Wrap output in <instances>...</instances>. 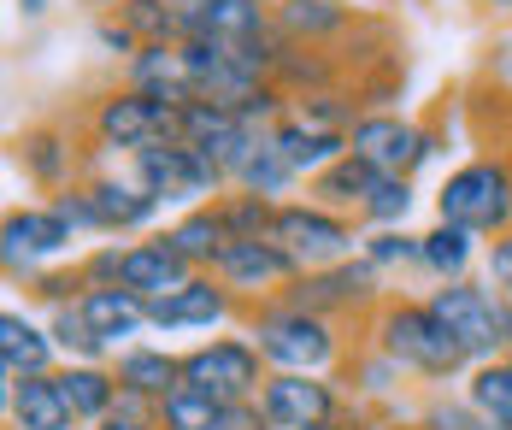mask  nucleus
Wrapping results in <instances>:
<instances>
[{
  "mask_svg": "<svg viewBox=\"0 0 512 430\" xmlns=\"http://www.w3.org/2000/svg\"><path fill=\"white\" fill-rule=\"evenodd\" d=\"M271 30V0H201L195 12H183V42H259Z\"/></svg>",
  "mask_w": 512,
  "mask_h": 430,
  "instance_id": "nucleus-20",
  "label": "nucleus"
},
{
  "mask_svg": "<svg viewBox=\"0 0 512 430\" xmlns=\"http://www.w3.org/2000/svg\"><path fill=\"white\" fill-rule=\"evenodd\" d=\"M348 407H354V395L330 372H271L259 389V413L271 430H307L318 419H342Z\"/></svg>",
  "mask_w": 512,
  "mask_h": 430,
  "instance_id": "nucleus-11",
  "label": "nucleus"
},
{
  "mask_svg": "<svg viewBox=\"0 0 512 430\" xmlns=\"http://www.w3.org/2000/svg\"><path fill=\"white\" fill-rule=\"evenodd\" d=\"M501 71H507V89H512V54H507V65H501Z\"/></svg>",
  "mask_w": 512,
  "mask_h": 430,
  "instance_id": "nucleus-51",
  "label": "nucleus"
},
{
  "mask_svg": "<svg viewBox=\"0 0 512 430\" xmlns=\"http://www.w3.org/2000/svg\"><path fill=\"white\" fill-rule=\"evenodd\" d=\"M265 136L271 130H259L254 118H242V112H230V107H212V101L183 107V142H195L206 160L230 177V189H236V171L254 160V148Z\"/></svg>",
  "mask_w": 512,
  "mask_h": 430,
  "instance_id": "nucleus-15",
  "label": "nucleus"
},
{
  "mask_svg": "<svg viewBox=\"0 0 512 430\" xmlns=\"http://www.w3.org/2000/svg\"><path fill=\"white\" fill-rule=\"evenodd\" d=\"M507 354H512V301H507Z\"/></svg>",
  "mask_w": 512,
  "mask_h": 430,
  "instance_id": "nucleus-50",
  "label": "nucleus"
},
{
  "mask_svg": "<svg viewBox=\"0 0 512 430\" xmlns=\"http://www.w3.org/2000/svg\"><path fill=\"white\" fill-rule=\"evenodd\" d=\"M359 236H365V224L348 213H330V207H318V201H277V224H271V242H283L301 271H318V266H342V260H354L359 254Z\"/></svg>",
  "mask_w": 512,
  "mask_h": 430,
  "instance_id": "nucleus-7",
  "label": "nucleus"
},
{
  "mask_svg": "<svg viewBox=\"0 0 512 430\" xmlns=\"http://www.w3.org/2000/svg\"><path fill=\"white\" fill-rule=\"evenodd\" d=\"M507 360H512V354H507Z\"/></svg>",
  "mask_w": 512,
  "mask_h": 430,
  "instance_id": "nucleus-56",
  "label": "nucleus"
},
{
  "mask_svg": "<svg viewBox=\"0 0 512 430\" xmlns=\"http://www.w3.org/2000/svg\"><path fill=\"white\" fill-rule=\"evenodd\" d=\"M348 154L371 160L377 171L389 177H418L424 165L436 160V130L401 118L395 107H377V112H359L354 130H348Z\"/></svg>",
  "mask_w": 512,
  "mask_h": 430,
  "instance_id": "nucleus-10",
  "label": "nucleus"
},
{
  "mask_svg": "<svg viewBox=\"0 0 512 430\" xmlns=\"http://www.w3.org/2000/svg\"><path fill=\"white\" fill-rule=\"evenodd\" d=\"M59 366H65V354H59L48 324L6 307L0 313V377H42V372H59Z\"/></svg>",
  "mask_w": 512,
  "mask_h": 430,
  "instance_id": "nucleus-23",
  "label": "nucleus"
},
{
  "mask_svg": "<svg viewBox=\"0 0 512 430\" xmlns=\"http://www.w3.org/2000/svg\"><path fill=\"white\" fill-rule=\"evenodd\" d=\"M271 6H277V0H271Z\"/></svg>",
  "mask_w": 512,
  "mask_h": 430,
  "instance_id": "nucleus-54",
  "label": "nucleus"
},
{
  "mask_svg": "<svg viewBox=\"0 0 512 430\" xmlns=\"http://www.w3.org/2000/svg\"><path fill=\"white\" fill-rule=\"evenodd\" d=\"M307 430H371V425H365V413H359V407H348L342 419H318V425H307Z\"/></svg>",
  "mask_w": 512,
  "mask_h": 430,
  "instance_id": "nucleus-45",
  "label": "nucleus"
},
{
  "mask_svg": "<svg viewBox=\"0 0 512 430\" xmlns=\"http://www.w3.org/2000/svg\"><path fill=\"white\" fill-rule=\"evenodd\" d=\"M77 242V230L53 213L48 201L42 207H12L0 218V260H6V277H36L48 260H65Z\"/></svg>",
  "mask_w": 512,
  "mask_h": 430,
  "instance_id": "nucleus-14",
  "label": "nucleus"
},
{
  "mask_svg": "<svg viewBox=\"0 0 512 430\" xmlns=\"http://www.w3.org/2000/svg\"><path fill=\"white\" fill-rule=\"evenodd\" d=\"M271 18H277V36L295 48H336L359 30V12L348 0H277Z\"/></svg>",
  "mask_w": 512,
  "mask_h": 430,
  "instance_id": "nucleus-19",
  "label": "nucleus"
},
{
  "mask_svg": "<svg viewBox=\"0 0 512 430\" xmlns=\"http://www.w3.org/2000/svg\"><path fill=\"white\" fill-rule=\"evenodd\" d=\"M483 283H489L501 301H512V230H501V236L483 242Z\"/></svg>",
  "mask_w": 512,
  "mask_h": 430,
  "instance_id": "nucleus-42",
  "label": "nucleus"
},
{
  "mask_svg": "<svg viewBox=\"0 0 512 430\" xmlns=\"http://www.w3.org/2000/svg\"><path fill=\"white\" fill-rule=\"evenodd\" d=\"M218 207H224V224H230V242H259V236H271V224H277V201H271V195L230 189V195H218Z\"/></svg>",
  "mask_w": 512,
  "mask_h": 430,
  "instance_id": "nucleus-35",
  "label": "nucleus"
},
{
  "mask_svg": "<svg viewBox=\"0 0 512 430\" xmlns=\"http://www.w3.org/2000/svg\"><path fill=\"white\" fill-rule=\"evenodd\" d=\"M83 313L95 324V336L118 354V348L142 342V330H148V295L118 289V283H112V289H89V295H83Z\"/></svg>",
  "mask_w": 512,
  "mask_h": 430,
  "instance_id": "nucleus-26",
  "label": "nucleus"
},
{
  "mask_svg": "<svg viewBox=\"0 0 512 430\" xmlns=\"http://www.w3.org/2000/svg\"><path fill=\"white\" fill-rule=\"evenodd\" d=\"M295 183H301V171L289 165V154H283L271 136H265V142L254 148V160L236 171V189H248V195H271V201H283Z\"/></svg>",
  "mask_w": 512,
  "mask_h": 430,
  "instance_id": "nucleus-33",
  "label": "nucleus"
},
{
  "mask_svg": "<svg viewBox=\"0 0 512 430\" xmlns=\"http://www.w3.org/2000/svg\"><path fill=\"white\" fill-rule=\"evenodd\" d=\"M412 430H483V413H477L465 395H430V401L418 407Z\"/></svg>",
  "mask_w": 512,
  "mask_h": 430,
  "instance_id": "nucleus-40",
  "label": "nucleus"
},
{
  "mask_svg": "<svg viewBox=\"0 0 512 430\" xmlns=\"http://www.w3.org/2000/svg\"><path fill=\"white\" fill-rule=\"evenodd\" d=\"M83 6H89V12H95V18H106V12H118V6H124V0H83Z\"/></svg>",
  "mask_w": 512,
  "mask_h": 430,
  "instance_id": "nucleus-49",
  "label": "nucleus"
},
{
  "mask_svg": "<svg viewBox=\"0 0 512 430\" xmlns=\"http://www.w3.org/2000/svg\"><path fill=\"white\" fill-rule=\"evenodd\" d=\"M465 401L489 419V425L512 430V360H483L465 377Z\"/></svg>",
  "mask_w": 512,
  "mask_h": 430,
  "instance_id": "nucleus-32",
  "label": "nucleus"
},
{
  "mask_svg": "<svg viewBox=\"0 0 512 430\" xmlns=\"http://www.w3.org/2000/svg\"><path fill=\"white\" fill-rule=\"evenodd\" d=\"M195 277V266L177 254V242L165 236V230H148L142 242H124V254H118V289H136V295H171V289H183Z\"/></svg>",
  "mask_w": 512,
  "mask_h": 430,
  "instance_id": "nucleus-18",
  "label": "nucleus"
},
{
  "mask_svg": "<svg viewBox=\"0 0 512 430\" xmlns=\"http://www.w3.org/2000/svg\"><path fill=\"white\" fill-rule=\"evenodd\" d=\"M412 207H418V189H412V177H377V189L365 195V207H359V224L365 230H395V224H407Z\"/></svg>",
  "mask_w": 512,
  "mask_h": 430,
  "instance_id": "nucleus-34",
  "label": "nucleus"
},
{
  "mask_svg": "<svg viewBox=\"0 0 512 430\" xmlns=\"http://www.w3.org/2000/svg\"><path fill=\"white\" fill-rule=\"evenodd\" d=\"M83 189H89V201H95V213H101V236H118V242L154 230V218L165 213V201L148 195L130 171H89Z\"/></svg>",
  "mask_w": 512,
  "mask_h": 430,
  "instance_id": "nucleus-17",
  "label": "nucleus"
},
{
  "mask_svg": "<svg viewBox=\"0 0 512 430\" xmlns=\"http://www.w3.org/2000/svg\"><path fill=\"white\" fill-rule=\"evenodd\" d=\"M112 377H118V389H130V395L165 401V395L183 383V354L154 348V342H130V348L112 354Z\"/></svg>",
  "mask_w": 512,
  "mask_h": 430,
  "instance_id": "nucleus-25",
  "label": "nucleus"
},
{
  "mask_svg": "<svg viewBox=\"0 0 512 430\" xmlns=\"http://www.w3.org/2000/svg\"><path fill=\"white\" fill-rule=\"evenodd\" d=\"M71 124H77V136L95 154H124V160L142 154V148H154V142H183V107L130 89L124 77L112 89H101V95H89Z\"/></svg>",
  "mask_w": 512,
  "mask_h": 430,
  "instance_id": "nucleus-3",
  "label": "nucleus"
},
{
  "mask_svg": "<svg viewBox=\"0 0 512 430\" xmlns=\"http://www.w3.org/2000/svg\"><path fill=\"white\" fill-rule=\"evenodd\" d=\"M418 242H424L418 271H430L436 283H460V277H471V260L483 254V248H477V242H483L477 230H465V224H442V218H436Z\"/></svg>",
  "mask_w": 512,
  "mask_h": 430,
  "instance_id": "nucleus-29",
  "label": "nucleus"
},
{
  "mask_svg": "<svg viewBox=\"0 0 512 430\" xmlns=\"http://www.w3.org/2000/svg\"><path fill=\"white\" fill-rule=\"evenodd\" d=\"M12 165L42 189V195H59L83 177L89 165V148L77 136V124H59V118H42V124H24L12 136Z\"/></svg>",
  "mask_w": 512,
  "mask_h": 430,
  "instance_id": "nucleus-12",
  "label": "nucleus"
},
{
  "mask_svg": "<svg viewBox=\"0 0 512 430\" xmlns=\"http://www.w3.org/2000/svg\"><path fill=\"white\" fill-rule=\"evenodd\" d=\"M124 83L171 107H195V71H189L183 42H148L136 59H124Z\"/></svg>",
  "mask_w": 512,
  "mask_h": 430,
  "instance_id": "nucleus-21",
  "label": "nucleus"
},
{
  "mask_svg": "<svg viewBox=\"0 0 512 430\" xmlns=\"http://www.w3.org/2000/svg\"><path fill=\"white\" fill-rule=\"evenodd\" d=\"M124 171H130L148 195H159L165 207H206V201L230 195V177L206 160L195 142H154V148L130 154Z\"/></svg>",
  "mask_w": 512,
  "mask_h": 430,
  "instance_id": "nucleus-5",
  "label": "nucleus"
},
{
  "mask_svg": "<svg viewBox=\"0 0 512 430\" xmlns=\"http://www.w3.org/2000/svg\"><path fill=\"white\" fill-rule=\"evenodd\" d=\"M18 12L24 18H48V0H18Z\"/></svg>",
  "mask_w": 512,
  "mask_h": 430,
  "instance_id": "nucleus-48",
  "label": "nucleus"
},
{
  "mask_svg": "<svg viewBox=\"0 0 512 430\" xmlns=\"http://www.w3.org/2000/svg\"><path fill=\"white\" fill-rule=\"evenodd\" d=\"M42 324L53 330V342H59V354H65V360L112 366V348L95 336V324H89V313H83V301H71V307H48V319H42Z\"/></svg>",
  "mask_w": 512,
  "mask_h": 430,
  "instance_id": "nucleus-31",
  "label": "nucleus"
},
{
  "mask_svg": "<svg viewBox=\"0 0 512 430\" xmlns=\"http://www.w3.org/2000/svg\"><path fill=\"white\" fill-rule=\"evenodd\" d=\"M507 154H512V142H507Z\"/></svg>",
  "mask_w": 512,
  "mask_h": 430,
  "instance_id": "nucleus-53",
  "label": "nucleus"
},
{
  "mask_svg": "<svg viewBox=\"0 0 512 430\" xmlns=\"http://www.w3.org/2000/svg\"><path fill=\"white\" fill-rule=\"evenodd\" d=\"M95 430H165L159 419H124V413H112L106 425H95Z\"/></svg>",
  "mask_w": 512,
  "mask_h": 430,
  "instance_id": "nucleus-46",
  "label": "nucleus"
},
{
  "mask_svg": "<svg viewBox=\"0 0 512 430\" xmlns=\"http://www.w3.org/2000/svg\"><path fill=\"white\" fill-rule=\"evenodd\" d=\"M271 142L289 154V165H295L301 177H312V171H324L330 160L348 154V136H336V130H312V124H301L295 112H283V118L271 124Z\"/></svg>",
  "mask_w": 512,
  "mask_h": 430,
  "instance_id": "nucleus-30",
  "label": "nucleus"
},
{
  "mask_svg": "<svg viewBox=\"0 0 512 430\" xmlns=\"http://www.w3.org/2000/svg\"><path fill=\"white\" fill-rule=\"evenodd\" d=\"M230 319H242V301H236L212 271H195L183 289H171V295L148 301V330H159V336H177V330H212V324H230Z\"/></svg>",
  "mask_w": 512,
  "mask_h": 430,
  "instance_id": "nucleus-16",
  "label": "nucleus"
},
{
  "mask_svg": "<svg viewBox=\"0 0 512 430\" xmlns=\"http://www.w3.org/2000/svg\"><path fill=\"white\" fill-rule=\"evenodd\" d=\"M0 407H6V430H77L65 395L53 372L42 377H0Z\"/></svg>",
  "mask_w": 512,
  "mask_h": 430,
  "instance_id": "nucleus-22",
  "label": "nucleus"
},
{
  "mask_svg": "<svg viewBox=\"0 0 512 430\" xmlns=\"http://www.w3.org/2000/svg\"><path fill=\"white\" fill-rule=\"evenodd\" d=\"M242 330L254 336V348L265 354L271 372H330L348 360V324L324 319V313H307L295 301H259L242 313Z\"/></svg>",
  "mask_w": 512,
  "mask_h": 430,
  "instance_id": "nucleus-2",
  "label": "nucleus"
},
{
  "mask_svg": "<svg viewBox=\"0 0 512 430\" xmlns=\"http://www.w3.org/2000/svg\"><path fill=\"white\" fill-rule=\"evenodd\" d=\"M165 236L177 242V254H183L195 271H212L218 266V254L230 248V224H224V207H218V201H206V207H183V213L165 224Z\"/></svg>",
  "mask_w": 512,
  "mask_h": 430,
  "instance_id": "nucleus-28",
  "label": "nucleus"
},
{
  "mask_svg": "<svg viewBox=\"0 0 512 430\" xmlns=\"http://www.w3.org/2000/svg\"><path fill=\"white\" fill-rule=\"evenodd\" d=\"M218 419H224V401H212V395L189 389V383H177L159 401V425L165 430H218Z\"/></svg>",
  "mask_w": 512,
  "mask_h": 430,
  "instance_id": "nucleus-36",
  "label": "nucleus"
},
{
  "mask_svg": "<svg viewBox=\"0 0 512 430\" xmlns=\"http://www.w3.org/2000/svg\"><path fill=\"white\" fill-rule=\"evenodd\" d=\"M48 207H53L59 218H65V224H71L77 236H101V213H95V201H89L83 177H77L71 189H59V195H48Z\"/></svg>",
  "mask_w": 512,
  "mask_h": 430,
  "instance_id": "nucleus-41",
  "label": "nucleus"
},
{
  "mask_svg": "<svg viewBox=\"0 0 512 430\" xmlns=\"http://www.w3.org/2000/svg\"><path fill=\"white\" fill-rule=\"evenodd\" d=\"M53 383H59V395H65L71 419H77L83 430L106 425V419L118 413V377H112V366H89V360H65V366L53 372Z\"/></svg>",
  "mask_w": 512,
  "mask_h": 430,
  "instance_id": "nucleus-24",
  "label": "nucleus"
},
{
  "mask_svg": "<svg viewBox=\"0 0 512 430\" xmlns=\"http://www.w3.org/2000/svg\"><path fill=\"white\" fill-rule=\"evenodd\" d=\"M383 295H389V289H383V271L371 266L365 254L342 260V266L301 271V277L283 289V301H295V307H307V313H324V319H336V324H359Z\"/></svg>",
  "mask_w": 512,
  "mask_h": 430,
  "instance_id": "nucleus-9",
  "label": "nucleus"
},
{
  "mask_svg": "<svg viewBox=\"0 0 512 430\" xmlns=\"http://www.w3.org/2000/svg\"><path fill=\"white\" fill-rule=\"evenodd\" d=\"M436 218L477 230L483 242L512 230V154L507 148H489L477 160L454 165L442 177V189H436Z\"/></svg>",
  "mask_w": 512,
  "mask_h": 430,
  "instance_id": "nucleus-4",
  "label": "nucleus"
},
{
  "mask_svg": "<svg viewBox=\"0 0 512 430\" xmlns=\"http://www.w3.org/2000/svg\"><path fill=\"white\" fill-rule=\"evenodd\" d=\"M377 165L359 160V154H342V160H330L324 171H312L307 177V201H318V207H330V213H348L359 218V207H365V195L377 189Z\"/></svg>",
  "mask_w": 512,
  "mask_h": 430,
  "instance_id": "nucleus-27",
  "label": "nucleus"
},
{
  "mask_svg": "<svg viewBox=\"0 0 512 430\" xmlns=\"http://www.w3.org/2000/svg\"><path fill=\"white\" fill-rule=\"evenodd\" d=\"M118 18L136 30V42L148 48V42H183V18H177V6L171 0H124L118 6Z\"/></svg>",
  "mask_w": 512,
  "mask_h": 430,
  "instance_id": "nucleus-37",
  "label": "nucleus"
},
{
  "mask_svg": "<svg viewBox=\"0 0 512 430\" xmlns=\"http://www.w3.org/2000/svg\"><path fill=\"white\" fill-rule=\"evenodd\" d=\"M95 42H101L112 59H136L142 54V42H136V30L118 18V12H106V18H95Z\"/></svg>",
  "mask_w": 512,
  "mask_h": 430,
  "instance_id": "nucleus-43",
  "label": "nucleus"
},
{
  "mask_svg": "<svg viewBox=\"0 0 512 430\" xmlns=\"http://www.w3.org/2000/svg\"><path fill=\"white\" fill-rule=\"evenodd\" d=\"M218 430H271V425H265L259 401H230V407H224V419H218Z\"/></svg>",
  "mask_w": 512,
  "mask_h": 430,
  "instance_id": "nucleus-44",
  "label": "nucleus"
},
{
  "mask_svg": "<svg viewBox=\"0 0 512 430\" xmlns=\"http://www.w3.org/2000/svg\"><path fill=\"white\" fill-rule=\"evenodd\" d=\"M265 354L254 348V336L242 330V336H206L195 342L189 354H183V383L189 389H201L212 401H259V389H265Z\"/></svg>",
  "mask_w": 512,
  "mask_h": 430,
  "instance_id": "nucleus-8",
  "label": "nucleus"
},
{
  "mask_svg": "<svg viewBox=\"0 0 512 430\" xmlns=\"http://www.w3.org/2000/svg\"><path fill=\"white\" fill-rule=\"evenodd\" d=\"M483 430H507V425H489V419H483Z\"/></svg>",
  "mask_w": 512,
  "mask_h": 430,
  "instance_id": "nucleus-52",
  "label": "nucleus"
},
{
  "mask_svg": "<svg viewBox=\"0 0 512 430\" xmlns=\"http://www.w3.org/2000/svg\"><path fill=\"white\" fill-rule=\"evenodd\" d=\"M359 254L377 271H401V266H418L424 242L412 236L407 224H395V230H365V236H359Z\"/></svg>",
  "mask_w": 512,
  "mask_h": 430,
  "instance_id": "nucleus-38",
  "label": "nucleus"
},
{
  "mask_svg": "<svg viewBox=\"0 0 512 430\" xmlns=\"http://www.w3.org/2000/svg\"><path fill=\"white\" fill-rule=\"evenodd\" d=\"M359 336L389 354L395 366L418 383H460L471 377V354L448 336V324L430 313V301L418 295H383L365 319H359Z\"/></svg>",
  "mask_w": 512,
  "mask_h": 430,
  "instance_id": "nucleus-1",
  "label": "nucleus"
},
{
  "mask_svg": "<svg viewBox=\"0 0 512 430\" xmlns=\"http://www.w3.org/2000/svg\"><path fill=\"white\" fill-rule=\"evenodd\" d=\"M24 295H30V301H42V307H71V301H83V295H89V277H83L77 260H71V266H42L30 283H24Z\"/></svg>",
  "mask_w": 512,
  "mask_h": 430,
  "instance_id": "nucleus-39",
  "label": "nucleus"
},
{
  "mask_svg": "<svg viewBox=\"0 0 512 430\" xmlns=\"http://www.w3.org/2000/svg\"><path fill=\"white\" fill-rule=\"evenodd\" d=\"M430 313L448 324V336L460 342L465 354H471V366H483V360H507V301L489 289V283H436L430 295Z\"/></svg>",
  "mask_w": 512,
  "mask_h": 430,
  "instance_id": "nucleus-6",
  "label": "nucleus"
},
{
  "mask_svg": "<svg viewBox=\"0 0 512 430\" xmlns=\"http://www.w3.org/2000/svg\"><path fill=\"white\" fill-rule=\"evenodd\" d=\"M471 12H477V18H495V24H501V18H512V0H471Z\"/></svg>",
  "mask_w": 512,
  "mask_h": 430,
  "instance_id": "nucleus-47",
  "label": "nucleus"
},
{
  "mask_svg": "<svg viewBox=\"0 0 512 430\" xmlns=\"http://www.w3.org/2000/svg\"><path fill=\"white\" fill-rule=\"evenodd\" d=\"M212 277L242 301V313L259 307V301H277L295 277H301V260L283 248V242H271V236H259V242H230L224 254H218V266Z\"/></svg>",
  "mask_w": 512,
  "mask_h": 430,
  "instance_id": "nucleus-13",
  "label": "nucleus"
},
{
  "mask_svg": "<svg viewBox=\"0 0 512 430\" xmlns=\"http://www.w3.org/2000/svg\"><path fill=\"white\" fill-rule=\"evenodd\" d=\"M77 430H83V425H77Z\"/></svg>",
  "mask_w": 512,
  "mask_h": 430,
  "instance_id": "nucleus-55",
  "label": "nucleus"
}]
</instances>
